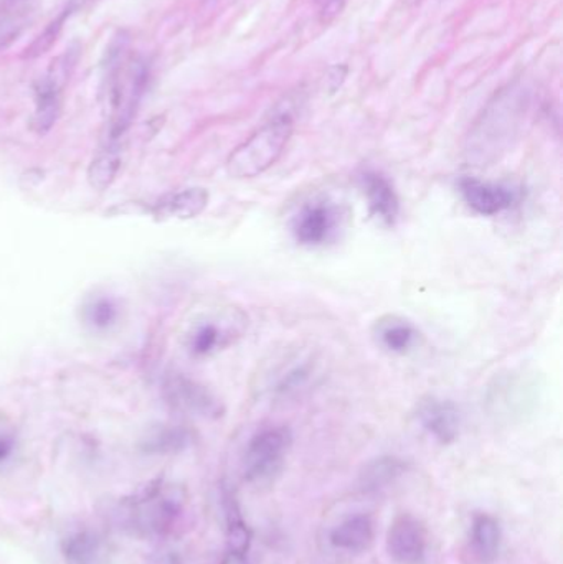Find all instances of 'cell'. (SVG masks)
Returning a JSON list of instances; mask_svg holds the SVG:
<instances>
[{
  "instance_id": "1",
  "label": "cell",
  "mask_w": 563,
  "mask_h": 564,
  "mask_svg": "<svg viewBox=\"0 0 563 564\" xmlns=\"http://www.w3.org/2000/svg\"><path fill=\"white\" fill-rule=\"evenodd\" d=\"M531 111L522 88L505 89L483 109L466 139L465 158L472 167L485 169L501 161L521 139Z\"/></svg>"
},
{
  "instance_id": "2",
  "label": "cell",
  "mask_w": 563,
  "mask_h": 564,
  "mask_svg": "<svg viewBox=\"0 0 563 564\" xmlns=\"http://www.w3.org/2000/svg\"><path fill=\"white\" fill-rule=\"evenodd\" d=\"M326 370L320 351L311 347L283 348L264 361L257 390L274 403L297 400L323 381Z\"/></svg>"
},
{
  "instance_id": "3",
  "label": "cell",
  "mask_w": 563,
  "mask_h": 564,
  "mask_svg": "<svg viewBox=\"0 0 563 564\" xmlns=\"http://www.w3.org/2000/svg\"><path fill=\"white\" fill-rule=\"evenodd\" d=\"M149 69L142 59L126 55L119 45L108 65V131L106 144H118L138 112L148 88Z\"/></svg>"
},
{
  "instance_id": "4",
  "label": "cell",
  "mask_w": 563,
  "mask_h": 564,
  "mask_svg": "<svg viewBox=\"0 0 563 564\" xmlns=\"http://www.w3.org/2000/svg\"><path fill=\"white\" fill-rule=\"evenodd\" d=\"M294 121L290 112L271 118L227 159V172L234 178H255L270 171L286 149L293 135Z\"/></svg>"
},
{
  "instance_id": "5",
  "label": "cell",
  "mask_w": 563,
  "mask_h": 564,
  "mask_svg": "<svg viewBox=\"0 0 563 564\" xmlns=\"http://www.w3.org/2000/svg\"><path fill=\"white\" fill-rule=\"evenodd\" d=\"M248 328V315L237 305H220L198 315L185 335V347L195 358L212 357L237 344Z\"/></svg>"
},
{
  "instance_id": "6",
  "label": "cell",
  "mask_w": 563,
  "mask_h": 564,
  "mask_svg": "<svg viewBox=\"0 0 563 564\" xmlns=\"http://www.w3.org/2000/svg\"><path fill=\"white\" fill-rule=\"evenodd\" d=\"M187 503L181 486L158 482L129 507L132 529L142 535H167L177 525Z\"/></svg>"
},
{
  "instance_id": "7",
  "label": "cell",
  "mask_w": 563,
  "mask_h": 564,
  "mask_svg": "<svg viewBox=\"0 0 563 564\" xmlns=\"http://www.w3.org/2000/svg\"><path fill=\"white\" fill-rule=\"evenodd\" d=\"M293 434L288 427L271 426L258 431L243 454V476L257 487L270 486L283 473Z\"/></svg>"
},
{
  "instance_id": "8",
  "label": "cell",
  "mask_w": 563,
  "mask_h": 564,
  "mask_svg": "<svg viewBox=\"0 0 563 564\" xmlns=\"http://www.w3.org/2000/svg\"><path fill=\"white\" fill-rule=\"evenodd\" d=\"M538 398V380L522 371H511L492 381L486 394V406L496 420H522L532 413Z\"/></svg>"
},
{
  "instance_id": "9",
  "label": "cell",
  "mask_w": 563,
  "mask_h": 564,
  "mask_svg": "<svg viewBox=\"0 0 563 564\" xmlns=\"http://www.w3.org/2000/svg\"><path fill=\"white\" fill-rule=\"evenodd\" d=\"M75 66L72 53H65L53 62L50 72L35 85V111L32 116V129L43 135L56 124L62 112V93L68 79L69 68Z\"/></svg>"
},
{
  "instance_id": "10",
  "label": "cell",
  "mask_w": 563,
  "mask_h": 564,
  "mask_svg": "<svg viewBox=\"0 0 563 564\" xmlns=\"http://www.w3.org/2000/svg\"><path fill=\"white\" fill-rule=\"evenodd\" d=\"M164 397L175 411L202 420H218L225 406L214 391L182 373H174L164 381Z\"/></svg>"
},
{
  "instance_id": "11",
  "label": "cell",
  "mask_w": 563,
  "mask_h": 564,
  "mask_svg": "<svg viewBox=\"0 0 563 564\" xmlns=\"http://www.w3.org/2000/svg\"><path fill=\"white\" fill-rule=\"evenodd\" d=\"M340 227V210L334 202L314 200L304 205L293 220V235L304 247H323L334 240Z\"/></svg>"
},
{
  "instance_id": "12",
  "label": "cell",
  "mask_w": 563,
  "mask_h": 564,
  "mask_svg": "<svg viewBox=\"0 0 563 564\" xmlns=\"http://www.w3.org/2000/svg\"><path fill=\"white\" fill-rule=\"evenodd\" d=\"M429 549L425 527L409 513L397 517L387 532V552L397 564H423Z\"/></svg>"
},
{
  "instance_id": "13",
  "label": "cell",
  "mask_w": 563,
  "mask_h": 564,
  "mask_svg": "<svg viewBox=\"0 0 563 564\" xmlns=\"http://www.w3.org/2000/svg\"><path fill=\"white\" fill-rule=\"evenodd\" d=\"M416 420L440 444H453L462 431V413L453 401L423 398L416 408Z\"/></svg>"
},
{
  "instance_id": "14",
  "label": "cell",
  "mask_w": 563,
  "mask_h": 564,
  "mask_svg": "<svg viewBox=\"0 0 563 564\" xmlns=\"http://www.w3.org/2000/svg\"><path fill=\"white\" fill-rule=\"evenodd\" d=\"M459 192L466 205L483 217H495L509 210L518 198L516 192L506 185L491 184V182L473 177L459 181Z\"/></svg>"
},
{
  "instance_id": "15",
  "label": "cell",
  "mask_w": 563,
  "mask_h": 564,
  "mask_svg": "<svg viewBox=\"0 0 563 564\" xmlns=\"http://www.w3.org/2000/svg\"><path fill=\"white\" fill-rule=\"evenodd\" d=\"M372 335L382 350L393 355L410 354L419 347L422 338L415 324L399 314H386L377 318Z\"/></svg>"
},
{
  "instance_id": "16",
  "label": "cell",
  "mask_w": 563,
  "mask_h": 564,
  "mask_svg": "<svg viewBox=\"0 0 563 564\" xmlns=\"http://www.w3.org/2000/svg\"><path fill=\"white\" fill-rule=\"evenodd\" d=\"M208 192L202 187L185 188V191L172 192L155 202L151 208L155 220H192L204 214L208 205Z\"/></svg>"
},
{
  "instance_id": "17",
  "label": "cell",
  "mask_w": 563,
  "mask_h": 564,
  "mask_svg": "<svg viewBox=\"0 0 563 564\" xmlns=\"http://www.w3.org/2000/svg\"><path fill=\"white\" fill-rule=\"evenodd\" d=\"M362 188L370 214L382 224H396L400 214V200L392 182L379 172L369 171L362 175Z\"/></svg>"
},
{
  "instance_id": "18",
  "label": "cell",
  "mask_w": 563,
  "mask_h": 564,
  "mask_svg": "<svg viewBox=\"0 0 563 564\" xmlns=\"http://www.w3.org/2000/svg\"><path fill=\"white\" fill-rule=\"evenodd\" d=\"M376 525L366 513L349 517L331 532V545L340 552L364 553L372 546Z\"/></svg>"
},
{
  "instance_id": "19",
  "label": "cell",
  "mask_w": 563,
  "mask_h": 564,
  "mask_svg": "<svg viewBox=\"0 0 563 564\" xmlns=\"http://www.w3.org/2000/svg\"><path fill=\"white\" fill-rule=\"evenodd\" d=\"M409 466L396 456H382L370 460L359 476V487L366 494H379L396 486L405 476Z\"/></svg>"
},
{
  "instance_id": "20",
  "label": "cell",
  "mask_w": 563,
  "mask_h": 564,
  "mask_svg": "<svg viewBox=\"0 0 563 564\" xmlns=\"http://www.w3.org/2000/svg\"><path fill=\"white\" fill-rule=\"evenodd\" d=\"M501 539V525L495 517L488 516V513H478L473 519L472 549L479 562L492 563L498 558Z\"/></svg>"
},
{
  "instance_id": "21",
  "label": "cell",
  "mask_w": 563,
  "mask_h": 564,
  "mask_svg": "<svg viewBox=\"0 0 563 564\" xmlns=\"http://www.w3.org/2000/svg\"><path fill=\"white\" fill-rule=\"evenodd\" d=\"M82 317L93 330H109V328L118 325L119 317H121V305H119L118 299L112 297V295H91L83 304Z\"/></svg>"
},
{
  "instance_id": "22",
  "label": "cell",
  "mask_w": 563,
  "mask_h": 564,
  "mask_svg": "<svg viewBox=\"0 0 563 564\" xmlns=\"http://www.w3.org/2000/svg\"><path fill=\"white\" fill-rule=\"evenodd\" d=\"M121 169V154L118 144H106L102 151L93 159L88 167V184L95 191L102 192L111 187Z\"/></svg>"
},
{
  "instance_id": "23",
  "label": "cell",
  "mask_w": 563,
  "mask_h": 564,
  "mask_svg": "<svg viewBox=\"0 0 563 564\" xmlns=\"http://www.w3.org/2000/svg\"><path fill=\"white\" fill-rule=\"evenodd\" d=\"M192 443L191 431L185 427H164L158 431L145 444L151 453H178Z\"/></svg>"
},
{
  "instance_id": "24",
  "label": "cell",
  "mask_w": 563,
  "mask_h": 564,
  "mask_svg": "<svg viewBox=\"0 0 563 564\" xmlns=\"http://www.w3.org/2000/svg\"><path fill=\"white\" fill-rule=\"evenodd\" d=\"M66 558L73 564H89L95 560L98 552V542L95 536L88 533H76V535L66 539L65 549Z\"/></svg>"
},
{
  "instance_id": "25",
  "label": "cell",
  "mask_w": 563,
  "mask_h": 564,
  "mask_svg": "<svg viewBox=\"0 0 563 564\" xmlns=\"http://www.w3.org/2000/svg\"><path fill=\"white\" fill-rule=\"evenodd\" d=\"M72 15L68 10L65 9V12L58 17V19L53 20L29 46H26L25 52H23L22 58L33 59L42 56L43 53L48 52L53 45H55L56 39H58L59 32H62L63 23H65L66 17Z\"/></svg>"
},
{
  "instance_id": "26",
  "label": "cell",
  "mask_w": 563,
  "mask_h": 564,
  "mask_svg": "<svg viewBox=\"0 0 563 564\" xmlns=\"http://www.w3.org/2000/svg\"><path fill=\"white\" fill-rule=\"evenodd\" d=\"M251 533L241 520H234L228 527V549L230 552L247 553Z\"/></svg>"
},
{
  "instance_id": "27",
  "label": "cell",
  "mask_w": 563,
  "mask_h": 564,
  "mask_svg": "<svg viewBox=\"0 0 563 564\" xmlns=\"http://www.w3.org/2000/svg\"><path fill=\"white\" fill-rule=\"evenodd\" d=\"M15 446V430L6 417L0 416V466L12 457Z\"/></svg>"
},
{
  "instance_id": "28",
  "label": "cell",
  "mask_w": 563,
  "mask_h": 564,
  "mask_svg": "<svg viewBox=\"0 0 563 564\" xmlns=\"http://www.w3.org/2000/svg\"><path fill=\"white\" fill-rule=\"evenodd\" d=\"M23 23L20 20H6L0 23V50H6L7 46L15 42L17 36L22 33Z\"/></svg>"
},
{
  "instance_id": "29",
  "label": "cell",
  "mask_w": 563,
  "mask_h": 564,
  "mask_svg": "<svg viewBox=\"0 0 563 564\" xmlns=\"http://www.w3.org/2000/svg\"><path fill=\"white\" fill-rule=\"evenodd\" d=\"M317 6L324 22H329L343 9L344 0H317Z\"/></svg>"
},
{
  "instance_id": "30",
  "label": "cell",
  "mask_w": 563,
  "mask_h": 564,
  "mask_svg": "<svg viewBox=\"0 0 563 564\" xmlns=\"http://www.w3.org/2000/svg\"><path fill=\"white\" fill-rule=\"evenodd\" d=\"M220 564H248L247 553L228 552Z\"/></svg>"
},
{
  "instance_id": "31",
  "label": "cell",
  "mask_w": 563,
  "mask_h": 564,
  "mask_svg": "<svg viewBox=\"0 0 563 564\" xmlns=\"http://www.w3.org/2000/svg\"><path fill=\"white\" fill-rule=\"evenodd\" d=\"M25 2H29V0H0V15H2V13L12 12V10L19 9V7Z\"/></svg>"
},
{
  "instance_id": "32",
  "label": "cell",
  "mask_w": 563,
  "mask_h": 564,
  "mask_svg": "<svg viewBox=\"0 0 563 564\" xmlns=\"http://www.w3.org/2000/svg\"><path fill=\"white\" fill-rule=\"evenodd\" d=\"M93 2V0H69L68 7H66V10H68L69 13L75 12V10L82 9V7H85L86 3Z\"/></svg>"
}]
</instances>
